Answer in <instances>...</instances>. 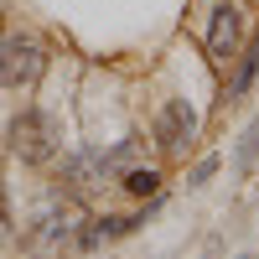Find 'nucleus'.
Instances as JSON below:
<instances>
[{"instance_id":"nucleus-1","label":"nucleus","mask_w":259,"mask_h":259,"mask_svg":"<svg viewBox=\"0 0 259 259\" xmlns=\"http://www.w3.org/2000/svg\"><path fill=\"white\" fill-rule=\"evenodd\" d=\"M47 68V47L31 31H6L0 36V83L6 89H31Z\"/></svg>"},{"instance_id":"nucleus-2","label":"nucleus","mask_w":259,"mask_h":259,"mask_svg":"<svg viewBox=\"0 0 259 259\" xmlns=\"http://www.w3.org/2000/svg\"><path fill=\"white\" fill-rule=\"evenodd\" d=\"M11 150H16L21 161H31V166L52 161V150H57V124L41 114V109H21L16 124H11Z\"/></svg>"},{"instance_id":"nucleus-3","label":"nucleus","mask_w":259,"mask_h":259,"mask_svg":"<svg viewBox=\"0 0 259 259\" xmlns=\"http://www.w3.org/2000/svg\"><path fill=\"white\" fill-rule=\"evenodd\" d=\"M239 41H244V11L218 0L212 16H207V57H212V68H228L233 52H239Z\"/></svg>"},{"instance_id":"nucleus-4","label":"nucleus","mask_w":259,"mask_h":259,"mask_svg":"<svg viewBox=\"0 0 259 259\" xmlns=\"http://www.w3.org/2000/svg\"><path fill=\"white\" fill-rule=\"evenodd\" d=\"M192 140H197V114L187 109V99L161 104V114H156V145L166 150V156H187Z\"/></svg>"},{"instance_id":"nucleus-5","label":"nucleus","mask_w":259,"mask_h":259,"mask_svg":"<svg viewBox=\"0 0 259 259\" xmlns=\"http://www.w3.org/2000/svg\"><path fill=\"white\" fill-rule=\"evenodd\" d=\"M68 239H73V207L52 197L47 207L36 212V228H31V244H36V249H62Z\"/></svg>"},{"instance_id":"nucleus-6","label":"nucleus","mask_w":259,"mask_h":259,"mask_svg":"<svg viewBox=\"0 0 259 259\" xmlns=\"http://www.w3.org/2000/svg\"><path fill=\"white\" fill-rule=\"evenodd\" d=\"M130 228H140V218H89V228L78 233V244L83 249H104L109 239H119V233H130Z\"/></svg>"},{"instance_id":"nucleus-7","label":"nucleus","mask_w":259,"mask_h":259,"mask_svg":"<svg viewBox=\"0 0 259 259\" xmlns=\"http://www.w3.org/2000/svg\"><path fill=\"white\" fill-rule=\"evenodd\" d=\"M124 192H135V197H156V192H161V171L130 166V171H124Z\"/></svg>"},{"instance_id":"nucleus-8","label":"nucleus","mask_w":259,"mask_h":259,"mask_svg":"<svg viewBox=\"0 0 259 259\" xmlns=\"http://www.w3.org/2000/svg\"><path fill=\"white\" fill-rule=\"evenodd\" d=\"M254 156H259V119L244 130V140H239V150H233V171H254Z\"/></svg>"},{"instance_id":"nucleus-9","label":"nucleus","mask_w":259,"mask_h":259,"mask_svg":"<svg viewBox=\"0 0 259 259\" xmlns=\"http://www.w3.org/2000/svg\"><path fill=\"white\" fill-rule=\"evenodd\" d=\"M254 73H259V41H254V47H249V57H244V68H239V83H233V89H249V83H254Z\"/></svg>"},{"instance_id":"nucleus-10","label":"nucleus","mask_w":259,"mask_h":259,"mask_svg":"<svg viewBox=\"0 0 259 259\" xmlns=\"http://www.w3.org/2000/svg\"><path fill=\"white\" fill-rule=\"evenodd\" d=\"M212 171H218V156H207V161H202V166H197V171H192V187H202V182H207V177H212Z\"/></svg>"},{"instance_id":"nucleus-11","label":"nucleus","mask_w":259,"mask_h":259,"mask_svg":"<svg viewBox=\"0 0 259 259\" xmlns=\"http://www.w3.org/2000/svg\"><path fill=\"white\" fill-rule=\"evenodd\" d=\"M6 228H11V207H6V187H0V239H6Z\"/></svg>"}]
</instances>
